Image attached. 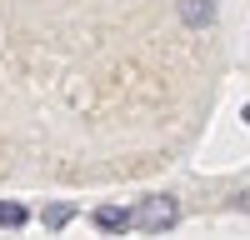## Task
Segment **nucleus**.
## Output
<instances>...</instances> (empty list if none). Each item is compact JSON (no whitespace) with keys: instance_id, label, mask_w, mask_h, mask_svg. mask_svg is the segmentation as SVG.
<instances>
[{"instance_id":"39448f33","label":"nucleus","mask_w":250,"mask_h":240,"mask_svg":"<svg viewBox=\"0 0 250 240\" xmlns=\"http://www.w3.org/2000/svg\"><path fill=\"white\" fill-rule=\"evenodd\" d=\"M70 220V205H50V225H65Z\"/></svg>"},{"instance_id":"f03ea898","label":"nucleus","mask_w":250,"mask_h":240,"mask_svg":"<svg viewBox=\"0 0 250 240\" xmlns=\"http://www.w3.org/2000/svg\"><path fill=\"white\" fill-rule=\"evenodd\" d=\"M180 20L185 25H210V15H215V0H180Z\"/></svg>"},{"instance_id":"7ed1b4c3","label":"nucleus","mask_w":250,"mask_h":240,"mask_svg":"<svg viewBox=\"0 0 250 240\" xmlns=\"http://www.w3.org/2000/svg\"><path fill=\"white\" fill-rule=\"evenodd\" d=\"M95 225L110 230V235H115V230H130V210H120V205H100V210H95Z\"/></svg>"},{"instance_id":"20e7f679","label":"nucleus","mask_w":250,"mask_h":240,"mask_svg":"<svg viewBox=\"0 0 250 240\" xmlns=\"http://www.w3.org/2000/svg\"><path fill=\"white\" fill-rule=\"evenodd\" d=\"M25 215H30L25 205H15V200H0V225H10V230H15V225H25Z\"/></svg>"},{"instance_id":"f257e3e1","label":"nucleus","mask_w":250,"mask_h":240,"mask_svg":"<svg viewBox=\"0 0 250 240\" xmlns=\"http://www.w3.org/2000/svg\"><path fill=\"white\" fill-rule=\"evenodd\" d=\"M130 225H135V230H150V235L170 230V225H175V200H170V195H150V200H140V205L130 210Z\"/></svg>"}]
</instances>
